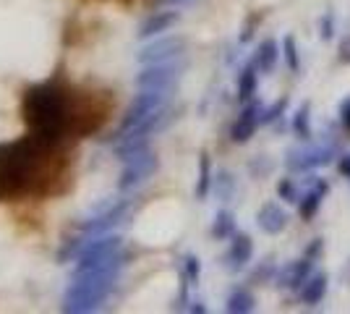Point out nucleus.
Returning <instances> with one entry per match:
<instances>
[{
    "mask_svg": "<svg viewBox=\"0 0 350 314\" xmlns=\"http://www.w3.org/2000/svg\"><path fill=\"white\" fill-rule=\"evenodd\" d=\"M235 233V218L233 212H228V209H219L217 215H215V223H212V236L217 241H225V239H233Z\"/></svg>",
    "mask_w": 350,
    "mask_h": 314,
    "instance_id": "a211bd4d",
    "label": "nucleus"
},
{
    "mask_svg": "<svg viewBox=\"0 0 350 314\" xmlns=\"http://www.w3.org/2000/svg\"><path fill=\"white\" fill-rule=\"evenodd\" d=\"M259 74H262V71L256 68L254 60L241 68V74H238V100H241V103H251V100H254V94L259 90Z\"/></svg>",
    "mask_w": 350,
    "mask_h": 314,
    "instance_id": "2eb2a0df",
    "label": "nucleus"
},
{
    "mask_svg": "<svg viewBox=\"0 0 350 314\" xmlns=\"http://www.w3.org/2000/svg\"><path fill=\"white\" fill-rule=\"evenodd\" d=\"M212 160H209V155L202 152V157H199V179H196V189H193V194L196 199H206V194L212 192Z\"/></svg>",
    "mask_w": 350,
    "mask_h": 314,
    "instance_id": "f3484780",
    "label": "nucleus"
},
{
    "mask_svg": "<svg viewBox=\"0 0 350 314\" xmlns=\"http://www.w3.org/2000/svg\"><path fill=\"white\" fill-rule=\"evenodd\" d=\"M327 194H329V183L317 179L311 183V189H306V194H301V199H298V215H301L304 220H311V218L319 212L321 202H324Z\"/></svg>",
    "mask_w": 350,
    "mask_h": 314,
    "instance_id": "9b49d317",
    "label": "nucleus"
},
{
    "mask_svg": "<svg viewBox=\"0 0 350 314\" xmlns=\"http://www.w3.org/2000/svg\"><path fill=\"white\" fill-rule=\"evenodd\" d=\"M251 257H254V241L248 233H235L233 241H230V249H228V254H225V267L238 272V270H243L251 262Z\"/></svg>",
    "mask_w": 350,
    "mask_h": 314,
    "instance_id": "1a4fd4ad",
    "label": "nucleus"
},
{
    "mask_svg": "<svg viewBox=\"0 0 350 314\" xmlns=\"http://www.w3.org/2000/svg\"><path fill=\"white\" fill-rule=\"evenodd\" d=\"M337 155L340 152H337V147L332 142L329 144L321 142V144H308V147H301V150H291L288 157H285V165H288L291 173H311L317 168L329 165Z\"/></svg>",
    "mask_w": 350,
    "mask_h": 314,
    "instance_id": "20e7f679",
    "label": "nucleus"
},
{
    "mask_svg": "<svg viewBox=\"0 0 350 314\" xmlns=\"http://www.w3.org/2000/svg\"><path fill=\"white\" fill-rule=\"evenodd\" d=\"M183 275H186V280L189 283H196L199 280V275H202V262H199V257H183Z\"/></svg>",
    "mask_w": 350,
    "mask_h": 314,
    "instance_id": "b1692460",
    "label": "nucleus"
},
{
    "mask_svg": "<svg viewBox=\"0 0 350 314\" xmlns=\"http://www.w3.org/2000/svg\"><path fill=\"white\" fill-rule=\"evenodd\" d=\"M321 252H324V239H314L306 249H304V257H308V259H314V262H317V259L321 257Z\"/></svg>",
    "mask_w": 350,
    "mask_h": 314,
    "instance_id": "a878e982",
    "label": "nucleus"
},
{
    "mask_svg": "<svg viewBox=\"0 0 350 314\" xmlns=\"http://www.w3.org/2000/svg\"><path fill=\"white\" fill-rule=\"evenodd\" d=\"M337 168H340V176H342V179H350V155H340Z\"/></svg>",
    "mask_w": 350,
    "mask_h": 314,
    "instance_id": "c85d7f7f",
    "label": "nucleus"
},
{
    "mask_svg": "<svg viewBox=\"0 0 350 314\" xmlns=\"http://www.w3.org/2000/svg\"><path fill=\"white\" fill-rule=\"evenodd\" d=\"M340 123H342L345 131H350V97H345L340 103Z\"/></svg>",
    "mask_w": 350,
    "mask_h": 314,
    "instance_id": "bb28decb",
    "label": "nucleus"
},
{
    "mask_svg": "<svg viewBox=\"0 0 350 314\" xmlns=\"http://www.w3.org/2000/svg\"><path fill=\"white\" fill-rule=\"evenodd\" d=\"M327 288H329V278L324 275V272H311L308 275V280L304 285H301V291H298V296H301V301L306 304V306H317V304H321L324 301V296H327Z\"/></svg>",
    "mask_w": 350,
    "mask_h": 314,
    "instance_id": "f8f14e48",
    "label": "nucleus"
},
{
    "mask_svg": "<svg viewBox=\"0 0 350 314\" xmlns=\"http://www.w3.org/2000/svg\"><path fill=\"white\" fill-rule=\"evenodd\" d=\"M285 110H288V97H280L278 103H272L269 107H264L262 110V123L264 126H269V123H275L285 116Z\"/></svg>",
    "mask_w": 350,
    "mask_h": 314,
    "instance_id": "4be33fe9",
    "label": "nucleus"
},
{
    "mask_svg": "<svg viewBox=\"0 0 350 314\" xmlns=\"http://www.w3.org/2000/svg\"><path fill=\"white\" fill-rule=\"evenodd\" d=\"M180 76V63L178 60H165V63H149L144 71L136 76L139 90H173L175 79Z\"/></svg>",
    "mask_w": 350,
    "mask_h": 314,
    "instance_id": "39448f33",
    "label": "nucleus"
},
{
    "mask_svg": "<svg viewBox=\"0 0 350 314\" xmlns=\"http://www.w3.org/2000/svg\"><path fill=\"white\" fill-rule=\"evenodd\" d=\"M314 272V259H295V262H288L285 267L278 270V275H275V283L280 288H288V291H301V285L308 280V275Z\"/></svg>",
    "mask_w": 350,
    "mask_h": 314,
    "instance_id": "6e6552de",
    "label": "nucleus"
},
{
    "mask_svg": "<svg viewBox=\"0 0 350 314\" xmlns=\"http://www.w3.org/2000/svg\"><path fill=\"white\" fill-rule=\"evenodd\" d=\"M321 40H332V34H335V31H332V16H329V18H327V16H324V18H321Z\"/></svg>",
    "mask_w": 350,
    "mask_h": 314,
    "instance_id": "cd10ccee",
    "label": "nucleus"
},
{
    "mask_svg": "<svg viewBox=\"0 0 350 314\" xmlns=\"http://www.w3.org/2000/svg\"><path fill=\"white\" fill-rule=\"evenodd\" d=\"M116 3H123V5H131L133 0H116Z\"/></svg>",
    "mask_w": 350,
    "mask_h": 314,
    "instance_id": "2f4dec72",
    "label": "nucleus"
},
{
    "mask_svg": "<svg viewBox=\"0 0 350 314\" xmlns=\"http://www.w3.org/2000/svg\"><path fill=\"white\" fill-rule=\"evenodd\" d=\"M157 155L152 152V147L146 144L142 150H136L133 155H129L123 160V170H120V181H118V189L120 192H131L139 183H144L149 176H154L157 170Z\"/></svg>",
    "mask_w": 350,
    "mask_h": 314,
    "instance_id": "7ed1b4c3",
    "label": "nucleus"
},
{
    "mask_svg": "<svg viewBox=\"0 0 350 314\" xmlns=\"http://www.w3.org/2000/svg\"><path fill=\"white\" fill-rule=\"evenodd\" d=\"M196 0H160V5H170V8H186Z\"/></svg>",
    "mask_w": 350,
    "mask_h": 314,
    "instance_id": "7c9ffc66",
    "label": "nucleus"
},
{
    "mask_svg": "<svg viewBox=\"0 0 350 314\" xmlns=\"http://www.w3.org/2000/svg\"><path fill=\"white\" fill-rule=\"evenodd\" d=\"M280 55H282V47H280L275 40H264V42H259V47H256L254 63H256V68H259L262 74H272V71L278 68Z\"/></svg>",
    "mask_w": 350,
    "mask_h": 314,
    "instance_id": "4468645a",
    "label": "nucleus"
},
{
    "mask_svg": "<svg viewBox=\"0 0 350 314\" xmlns=\"http://www.w3.org/2000/svg\"><path fill=\"white\" fill-rule=\"evenodd\" d=\"M293 131L298 139H311V105H301L293 116Z\"/></svg>",
    "mask_w": 350,
    "mask_h": 314,
    "instance_id": "6ab92c4d",
    "label": "nucleus"
},
{
    "mask_svg": "<svg viewBox=\"0 0 350 314\" xmlns=\"http://www.w3.org/2000/svg\"><path fill=\"white\" fill-rule=\"evenodd\" d=\"M340 60H342V63H350V37H345L342 45H340Z\"/></svg>",
    "mask_w": 350,
    "mask_h": 314,
    "instance_id": "c756f323",
    "label": "nucleus"
},
{
    "mask_svg": "<svg viewBox=\"0 0 350 314\" xmlns=\"http://www.w3.org/2000/svg\"><path fill=\"white\" fill-rule=\"evenodd\" d=\"M186 50V42L178 37H160L152 45H146L139 53V63L149 66V63H165V60H178Z\"/></svg>",
    "mask_w": 350,
    "mask_h": 314,
    "instance_id": "423d86ee",
    "label": "nucleus"
},
{
    "mask_svg": "<svg viewBox=\"0 0 350 314\" xmlns=\"http://www.w3.org/2000/svg\"><path fill=\"white\" fill-rule=\"evenodd\" d=\"M76 150L68 139L27 131L0 142V202H42L73 192Z\"/></svg>",
    "mask_w": 350,
    "mask_h": 314,
    "instance_id": "f03ea898",
    "label": "nucleus"
},
{
    "mask_svg": "<svg viewBox=\"0 0 350 314\" xmlns=\"http://www.w3.org/2000/svg\"><path fill=\"white\" fill-rule=\"evenodd\" d=\"M254 306H256V299H254V293L248 291V288H235L233 293L228 296V304H225V309L230 314H248L254 312Z\"/></svg>",
    "mask_w": 350,
    "mask_h": 314,
    "instance_id": "dca6fc26",
    "label": "nucleus"
},
{
    "mask_svg": "<svg viewBox=\"0 0 350 314\" xmlns=\"http://www.w3.org/2000/svg\"><path fill=\"white\" fill-rule=\"evenodd\" d=\"M116 113V92L100 84H79L58 71L21 94V120L29 131L55 139L97 136Z\"/></svg>",
    "mask_w": 350,
    "mask_h": 314,
    "instance_id": "f257e3e1",
    "label": "nucleus"
},
{
    "mask_svg": "<svg viewBox=\"0 0 350 314\" xmlns=\"http://www.w3.org/2000/svg\"><path fill=\"white\" fill-rule=\"evenodd\" d=\"M212 189H215V194H217L222 202H228V199L235 194V179L228 170H222V173H217L215 181H212Z\"/></svg>",
    "mask_w": 350,
    "mask_h": 314,
    "instance_id": "412c9836",
    "label": "nucleus"
},
{
    "mask_svg": "<svg viewBox=\"0 0 350 314\" xmlns=\"http://www.w3.org/2000/svg\"><path fill=\"white\" fill-rule=\"evenodd\" d=\"M282 55H285V66L291 68L293 74L295 71H301V55H298V42H295V37L288 34V37H282Z\"/></svg>",
    "mask_w": 350,
    "mask_h": 314,
    "instance_id": "aec40b11",
    "label": "nucleus"
},
{
    "mask_svg": "<svg viewBox=\"0 0 350 314\" xmlns=\"http://www.w3.org/2000/svg\"><path fill=\"white\" fill-rule=\"evenodd\" d=\"M278 194L280 199H285V202H293V205H298V199H301V192H298V186H295V181L293 179H282L278 183Z\"/></svg>",
    "mask_w": 350,
    "mask_h": 314,
    "instance_id": "5701e85b",
    "label": "nucleus"
},
{
    "mask_svg": "<svg viewBox=\"0 0 350 314\" xmlns=\"http://www.w3.org/2000/svg\"><path fill=\"white\" fill-rule=\"evenodd\" d=\"M178 18H180V14L178 11H154V14L146 18L144 24H142V29H139V37L142 40H149V37H157V34H162V31H167L170 27H175L178 24Z\"/></svg>",
    "mask_w": 350,
    "mask_h": 314,
    "instance_id": "ddd939ff",
    "label": "nucleus"
},
{
    "mask_svg": "<svg viewBox=\"0 0 350 314\" xmlns=\"http://www.w3.org/2000/svg\"><path fill=\"white\" fill-rule=\"evenodd\" d=\"M262 105L259 103H246L243 105V110H241V116L235 118V123L230 126V139H233L235 144H243L248 142L251 136L256 134V129L262 126Z\"/></svg>",
    "mask_w": 350,
    "mask_h": 314,
    "instance_id": "0eeeda50",
    "label": "nucleus"
},
{
    "mask_svg": "<svg viewBox=\"0 0 350 314\" xmlns=\"http://www.w3.org/2000/svg\"><path fill=\"white\" fill-rule=\"evenodd\" d=\"M275 275H278V267H275V262H272V259H267V262H262V265L256 267V272L251 275V283H264V280H275Z\"/></svg>",
    "mask_w": 350,
    "mask_h": 314,
    "instance_id": "393cba45",
    "label": "nucleus"
},
{
    "mask_svg": "<svg viewBox=\"0 0 350 314\" xmlns=\"http://www.w3.org/2000/svg\"><path fill=\"white\" fill-rule=\"evenodd\" d=\"M288 212L280 207L278 202H267L259 212H256V223L262 228L264 233H269V236H280L285 228H288Z\"/></svg>",
    "mask_w": 350,
    "mask_h": 314,
    "instance_id": "9d476101",
    "label": "nucleus"
}]
</instances>
